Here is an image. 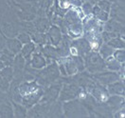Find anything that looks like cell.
I'll return each mask as SVG.
<instances>
[{
	"label": "cell",
	"mask_w": 125,
	"mask_h": 118,
	"mask_svg": "<svg viewBox=\"0 0 125 118\" xmlns=\"http://www.w3.org/2000/svg\"><path fill=\"white\" fill-rule=\"evenodd\" d=\"M71 52H72V54L73 55H77V53H78V52H77L74 48H72V49H71Z\"/></svg>",
	"instance_id": "cell-1"
}]
</instances>
